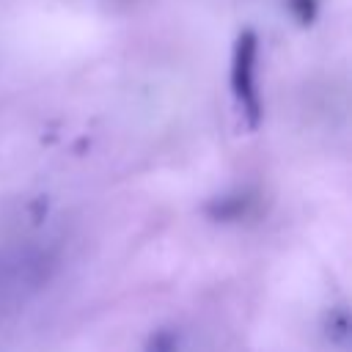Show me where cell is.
Wrapping results in <instances>:
<instances>
[{
  "instance_id": "6da1fadb",
  "label": "cell",
  "mask_w": 352,
  "mask_h": 352,
  "mask_svg": "<svg viewBox=\"0 0 352 352\" xmlns=\"http://www.w3.org/2000/svg\"><path fill=\"white\" fill-rule=\"evenodd\" d=\"M256 63H258V38L248 28L234 41V52H231V94L236 99L239 113L245 116V121L250 126H258V121H261Z\"/></svg>"
},
{
  "instance_id": "7a4b0ae2",
  "label": "cell",
  "mask_w": 352,
  "mask_h": 352,
  "mask_svg": "<svg viewBox=\"0 0 352 352\" xmlns=\"http://www.w3.org/2000/svg\"><path fill=\"white\" fill-rule=\"evenodd\" d=\"M256 209H258V195L250 190L223 192L217 198H209V204L204 206L206 217L214 223H242V220L253 217Z\"/></svg>"
},
{
  "instance_id": "3957f363",
  "label": "cell",
  "mask_w": 352,
  "mask_h": 352,
  "mask_svg": "<svg viewBox=\"0 0 352 352\" xmlns=\"http://www.w3.org/2000/svg\"><path fill=\"white\" fill-rule=\"evenodd\" d=\"M324 333H327L330 344H336V346H346L349 344V314H346L344 305H336V308L327 311Z\"/></svg>"
},
{
  "instance_id": "277c9868",
  "label": "cell",
  "mask_w": 352,
  "mask_h": 352,
  "mask_svg": "<svg viewBox=\"0 0 352 352\" xmlns=\"http://www.w3.org/2000/svg\"><path fill=\"white\" fill-rule=\"evenodd\" d=\"M143 352H182V333L176 327H157L146 338Z\"/></svg>"
},
{
  "instance_id": "5b68a950",
  "label": "cell",
  "mask_w": 352,
  "mask_h": 352,
  "mask_svg": "<svg viewBox=\"0 0 352 352\" xmlns=\"http://www.w3.org/2000/svg\"><path fill=\"white\" fill-rule=\"evenodd\" d=\"M289 8H292V14H294L300 22H308V19L314 16L316 3H314V0H289Z\"/></svg>"
}]
</instances>
